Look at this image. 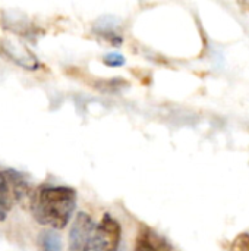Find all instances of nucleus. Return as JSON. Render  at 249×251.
<instances>
[{
  "mask_svg": "<svg viewBox=\"0 0 249 251\" xmlns=\"http://www.w3.org/2000/svg\"><path fill=\"white\" fill-rule=\"evenodd\" d=\"M76 207V191L70 187H40L35 190L31 212L40 225L63 229Z\"/></svg>",
  "mask_w": 249,
  "mask_h": 251,
  "instance_id": "obj_1",
  "label": "nucleus"
},
{
  "mask_svg": "<svg viewBox=\"0 0 249 251\" xmlns=\"http://www.w3.org/2000/svg\"><path fill=\"white\" fill-rule=\"evenodd\" d=\"M34 191L26 181L25 175L15 169L0 171V222L6 221V216L15 203L31 204Z\"/></svg>",
  "mask_w": 249,
  "mask_h": 251,
  "instance_id": "obj_2",
  "label": "nucleus"
},
{
  "mask_svg": "<svg viewBox=\"0 0 249 251\" xmlns=\"http://www.w3.org/2000/svg\"><path fill=\"white\" fill-rule=\"evenodd\" d=\"M0 54L26 71H37L41 66L37 56L16 38H0Z\"/></svg>",
  "mask_w": 249,
  "mask_h": 251,
  "instance_id": "obj_3",
  "label": "nucleus"
},
{
  "mask_svg": "<svg viewBox=\"0 0 249 251\" xmlns=\"http://www.w3.org/2000/svg\"><path fill=\"white\" fill-rule=\"evenodd\" d=\"M95 224L85 212H79L69 231V249L68 251H87L88 243L95 231Z\"/></svg>",
  "mask_w": 249,
  "mask_h": 251,
  "instance_id": "obj_4",
  "label": "nucleus"
},
{
  "mask_svg": "<svg viewBox=\"0 0 249 251\" xmlns=\"http://www.w3.org/2000/svg\"><path fill=\"white\" fill-rule=\"evenodd\" d=\"M95 234L101 243L103 251H117L122 237L120 224L110 215H104L101 222L95 228Z\"/></svg>",
  "mask_w": 249,
  "mask_h": 251,
  "instance_id": "obj_5",
  "label": "nucleus"
},
{
  "mask_svg": "<svg viewBox=\"0 0 249 251\" xmlns=\"http://www.w3.org/2000/svg\"><path fill=\"white\" fill-rule=\"evenodd\" d=\"M172 247L157 232L150 228H141L135 241V251H170Z\"/></svg>",
  "mask_w": 249,
  "mask_h": 251,
  "instance_id": "obj_6",
  "label": "nucleus"
},
{
  "mask_svg": "<svg viewBox=\"0 0 249 251\" xmlns=\"http://www.w3.org/2000/svg\"><path fill=\"white\" fill-rule=\"evenodd\" d=\"M38 251H62V238L54 229H45L38 235Z\"/></svg>",
  "mask_w": 249,
  "mask_h": 251,
  "instance_id": "obj_7",
  "label": "nucleus"
},
{
  "mask_svg": "<svg viewBox=\"0 0 249 251\" xmlns=\"http://www.w3.org/2000/svg\"><path fill=\"white\" fill-rule=\"evenodd\" d=\"M126 85H128V82L123 78H113L109 81H101V84H98L97 87L101 91H119Z\"/></svg>",
  "mask_w": 249,
  "mask_h": 251,
  "instance_id": "obj_8",
  "label": "nucleus"
},
{
  "mask_svg": "<svg viewBox=\"0 0 249 251\" xmlns=\"http://www.w3.org/2000/svg\"><path fill=\"white\" fill-rule=\"evenodd\" d=\"M125 62H126L125 56H123V54H120V53H116V51L109 53V54H106V56L103 57V63H104V65H107V66H110V68H119V66H123V65H125Z\"/></svg>",
  "mask_w": 249,
  "mask_h": 251,
  "instance_id": "obj_9",
  "label": "nucleus"
},
{
  "mask_svg": "<svg viewBox=\"0 0 249 251\" xmlns=\"http://www.w3.org/2000/svg\"><path fill=\"white\" fill-rule=\"evenodd\" d=\"M232 251H249V234L238 235L232 243Z\"/></svg>",
  "mask_w": 249,
  "mask_h": 251,
  "instance_id": "obj_10",
  "label": "nucleus"
}]
</instances>
